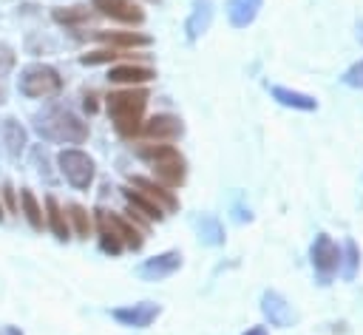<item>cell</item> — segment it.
Listing matches in <instances>:
<instances>
[{
	"label": "cell",
	"mask_w": 363,
	"mask_h": 335,
	"mask_svg": "<svg viewBox=\"0 0 363 335\" xmlns=\"http://www.w3.org/2000/svg\"><path fill=\"white\" fill-rule=\"evenodd\" d=\"M34 128H37V133L43 139H51V142L79 145V142L88 139V125L77 114L62 108V105H51L43 114H37L34 116Z\"/></svg>",
	"instance_id": "6da1fadb"
},
{
	"label": "cell",
	"mask_w": 363,
	"mask_h": 335,
	"mask_svg": "<svg viewBox=\"0 0 363 335\" xmlns=\"http://www.w3.org/2000/svg\"><path fill=\"white\" fill-rule=\"evenodd\" d=\"M145 105H147V91H142V88L113 91L108 97V114H111L113 128H116L119 136H133L139 131Z\"/></svg>",
	"instance_id": "7a4b0ae2"
},
{
	"label": "cell",
	"mask_w": 363,
	"mask_h": 335,
	"mask_svg": "<svg viewBox=\"0 0 363 335\" xmlns=\"http://www.w3.org/2000/svg\"><path fill=\"white\" fill-rule=\"evenodd\" d=\"M136 153L142 159H147L156 170V176L162 179L164 187H176L184 182V156L170 148V145H142L136 148Z\"/></svg>",
	"instance_id": "3957f363"
},
{
	"label": "cell",
	"mask_w": 363,
	"mask_h": 335,
	"mask_svg": "<svg viewBox=\"0 0 363 335\" xmlns=\"http://www.w3.org/2000/svg\"><path fill=\"white\" fill-rule=\"evenodd\" d=\"M60 88H62V77H60L51 65L37 62V65H28V68L20 74V94H26V97H34V99L51 97V94H57Z\"/></svg>",
	"instance_id": "277c9868"
},
{
	"label": "cell",
	"mask_w": 363,
	"mask_h": 335,
	"mask_svg": "<svg viewBox=\"0 0 363 335\" xmlns=\"http://www.w3.org/2000/svg\"><path fill=\"white\" fill-rule=\"evenodd\" d=\"M57 162H60L62 176H65L77 190H88V187H91V182H94V159H91L88 153H82V150H77V148H65V150H60Z\"/></svg>",
	"instance_id": "5b68a950"
},
{
	"label": "cell",
	"mask_w": 363,
	"mask_h": 335,
	"mask_svg": "<svg viewBox=\"0 0 363 335\" xmlns=\"http://www.w3.org/2000/svg\"><path fill=\"white\" fill-rule=\"evenodd\" d=\"M309 256H312V267H315V273H318V281H320V284H329L332 275H335L337 267H340V247L332 241V236L318 233L315 241H312Z\"/></svg>",
	"instance_id": "8992f818"
},
{
	"label": "cell",
	"mask_w": 363,
	"mask_h": 335,
	"mask_svg": "<svg viewBox=\"0 0 363 335\" xmlns=\"http://www.w3.org/2000/svg\"><path fill=\"white\" fill-rule=\"evenodd\" d=\"M94 9L111 20L128 23V26H139L145 20V11L133 3V0H94Z\"/></svg>",
	"instance_id": "52a82bcc"
},
{
	"label": "cell",
	"mask_w": 363,
	"mask_h": 335,
	"mask_svg": "<svg viewBox=\"0 0 363 335\" xmlns=\"http://www.w3.org/2000/svg\"><path fill=\"white\" fill-rule=\"evenodd\" d=\"M179 267H182V253H179V250H167V253H162V256L147 258V261L139 267V275H142L145 281H162V278L173 275Z\"/></svg>",
	"instance_id": "ba28073f"
},
{
	"label": "cell",
	"mask_w": 363,
	"mask_h": 335,
	"mask_svg": "<svg viewBox=\"0 0 363 335\" xmlns=\"http://www.w3.org/2000/svg\"><path fill=\"white\" fill-rule=\"evenodd\" d=\"M261 312H264V318L272 326H292V321H295V312L286 304V298L278 295V292H272V290H267L261 295Z\"/></svg>",
	"instance_id": "9c48e42d"
},
{
	"label": "cell",
	"mask_w": 363,
	"mask_h": 335,
	"mask_svg": "<svg viewBox=\"0 0 363 335\" xmlns=\"http://www.w3.org/2000/svg\"><path fill=\"white\" fill-rule=\"evenodd\" d=\"M159 315V304H150V301H142V304H130V307H116L113 309V318L125 326H150Z\"/></svg>",
	"instance_id": "30bf717a"
},
{
	"label": "cell",
	"mask_w": 363,
	"mask_h": 335,
	"mask_svg": "<svg viewBox=\"0 0 363 335\" xmlns=\"http://www.w3.org/2000/svg\"><path fill=\"white\" fill-rule=\"evenodd\" d=\"M145 136H150V139H179L182 133H184V125H182V119L179 116H173V114H156V116H150L147 122H145Z\"/></svg>",
	"instance_id": "8fae6325"
},
{
	"label": "cell",
	"mask_w": 363,
	"mask_h": 335,
	"mask_svg": "<svg viewBox=\"0 0 363 335\" xmlns=\"http://www.w3.org/2000/svg\"><path fill=\"white\" fill-rule=\"evenodd\" d=\"M96 213L102 216V221L111 227V233H113L122 244H128L130 250H139V247H142L145 238H142V233H139L128 219H122V216H116V213H105V210H96Z\"/></svg>",
	"instance_id": "7c38bea8"
},
{
	"label": "cell",
	"mask_w": 363,
	"mask_h": 335,
	"mask_svg": "<svg viewBox=\"0 0 363 335\" xmlns=\"http://www.w3.org/2000/svg\"><path fill=\"white\" fill-rule=\"evenodd\" d=\"M130 182H133V187H139L145 196H150L162 210H176V207H179L176 196H173L164 185H159V182H153V179H147V176H130Z\"/></svg>",
	"instance_id": "4fadbf2b"
},
{
	"label": "cell",
	"mask_w": 363,
	"mask_h": 335,
	"mask_svg": "<svg viewBox=\"0 0 363 335\" xmlns=\"http://www.w3.org/2000/svg\"><path fill=\"white\" fill-rule=\"evenodd\" d=\"M210 20H213V3H210V0H196L190 17H187V23H184L187 37H190V40L201 37V34L210 28Z\"/></svg>",
	"instance_id": "5bb4252c"
},
{
	"label": "cell",
	"mask_w": 363,
	"mask_h": 335,
	"mask_svg": "<svg viewBox=\"0 0 363 335\" xmlns=\"http://www.w3.org/2000/svg\"><path fill=\"white\" fill-rule=\"evenodd\" d=\"M261 3L264 0H227V17L235 28H247L258 11H261Z\"/></svg>",
	"instance_id": "9a60e30c"
},
{
	"label": "cell",
	"mask_w": 363,
	"mask_h": 335,
	"mask_svg": "<svg viewBox=\"0 0 363 335\" xmlns=\"http://www.w3.org/2000/svg\"><path fill=\"white\" fill-rule=\"evenodd\" d=\"M269 94H272V99H278L281 105L295 108V111H315L318 108V99L315 97L301 94V91H292V88H284V85H272Z\"/></svg>",
	"instance_id": "2e32d148"
},
{
	"label": "cell",
	"mask_w": 363,
	"mask_h": 335,
	"mask_svg": "<svg viewBox=\"0 0 363 335\" xmlns=\"http://www.w3.org/2000/svg\"><path fill=\"white\" fill-rule=\"evenodd\" d=\"M94 37L102 40V43H111V45H122V48L150 45V37L147 34H136V31H96Z\"/></svg>",
	"instance_id": "e0dca14e"
},
{
	"label": "cell",
	"mask_w": 363,
	"mask_h": 335,
	"mask_svg": "<svg viewBox=\"0 0 363 335\" xmlns=\"http://www.w3.org/2000/svg\"><path fill=\"white\" fill-rule=\"evenodd\" d=\"M125 193V199H128V204L133 207V210H139L145 219H150V221H159L164 213H162V207L150 199V196H145L142 190H122Z\"/></svg>",
	"instance_id": "ac0fdd59"
},
{
	"label": "cell",
	"mask_w": 363,
	"mask_h": 335,
	"mask_svg": "<svg viewBox=\"0 0 363 335\" xmlns=\"http://www.w3.org/2000/svg\"><path fill=\"white\" fill-rule=\"evenodd\" d=\"M111 82H147V79H153V71L150 68H145V65H116V68H111Z\"/></svg>",
	"instance_id": "d6986e66"
},
{
	"label": "cell",
	"mask_w": 363,
	"mask_h": 335,
	"mask_svg": "<svg viewBox=\"0 0 363 335\" xmlns=\"http://www.w3.org/2000/svg\"><path fill=\"white\" fill-rule=\"evenodd\" d=\"M3 142H6V150L11 156H20L23 148H26V131L17 119H6L3 122Z\"/></svg>",
	"instance_id": "ffe728a7"
},
{
	"label": "cell",
	"mask_w": 363,
	"mask_h": 335,
	"mask_svg": "<svg viewBox=\"0 0 363 335\" xmlns=\"http://www.w3.org/2000/svg\"><path fill=\"white\" fill-rule=\"evenodd\" d=\"M45 210H48V227H51V233H54L60 241H68V219H65V213L60 210V204H57L54 196L45 199Z\"/></svg>",
	"instance_id": "44dd1931"
},
{
	"label": "cell",
	"mask_w": 363,
	"mask_h": 335,
	"mask_svg": "<svg viewBox=\"0 0 363 335\" xmlns=\"http://www.w3.org/2000/svg\"><path fill=\"white\" fill-rule=\"evenodd\" d=\"M199 236H201V241H207V244H224V227H221V221L216 219V216H201L199 221Z\"/></svg>",
	"instance_id": "7402d4cb"
},
{
	"label": "cell",
	"mask_w": 363,
	"mask_h": 335,
	"mask_svg": "<svg viewBox=\"0 0 363 335\" xmlns=\"http://www.w3.org/2000/svg\"><path fill=\"white\" fill-rule=\"evenodd\" d=\"M20 202H23V213H26L28 224H31L34 230H43V210H40V204H37V196H34L28 187H23V190H20Z\"/></svg>",
	"instance_id": "603a6c76"
},
{
	"label": "cell",
	"mask_w": 363,
	"mask_h": 335,
	"mask_svg": "<svg viewBox=\"0 0 363 335\" xmlns=\"http://www.w3.org/2000/svg\"><path fill=\"white\" fill-rule=\"evenodd\" d=\"M340 264H343V278L346 281H352L354 275H357V267H360V250H357V244L349 238L346 244H343V250H340Z\"/></svg>",
	"instance_id": "cb8c5ba5"
},
{
	"label": "cell",
	"mask_w": 363,
	"mask_h": 335,
	"mask_svg": "<svg viewBox=\"0 0 363 335\" xmlns=\"http://www.w3.org/2000/svg\"><path fill=\"white\" fill-rule=\"evenodd\" d=\"M51 17H54L57 23H65V26H77V23H88L91 11H88L85 6H71V9H54V11H51Z\"/></svg>",
	"instance_id": "d4e9b609"
},
{
	"label": "cell",
	"mask_w": 363,
	"mask_h": 335,
	"mask_svg": "<svg viewBox=\"0 0 363 335\" xmlns=\"http://www.w3.org/2000/svg\"><path fill=\"white\" fill-rule=\"evenodd\" d=\"M68 219L74 221V230L79 238H88L91 233V219H88V210L79 207V204H68Z\"/></svg>",
	"instance_id": "484cf974"
},
{
	"label": "cell",
	"mask_w": 363,
	"mask_h": 335,
	"mask_svg": "<svg viewBox=\"0 0 363 335\" xmlns=\"http://www.w3.org/2000/svg\"><path fill=\"white\" fill-rule=\"evenodd\" d=\"M96 224H99V244H102V250H105V253H111V256H116V253L122 250V241L111 233V227L102 221V216H99V213H96Z\"/></svg>",
	"instance_id": "4316f807"
},
{
	"label": "cell",
	"mask_w": 363,
	"mask_h": 335,
	"mask_svg": "<svg viewBox=\"0 0 363 335\" xmlns=\"http://www.w3.org/2000/svg\"><path fill=\"white\" fill-rule=\"evenodd\" d=\"M119 54L116 51H91V54H82L79 62L82 65H99V62H113Z\"/></svg>",
	"instance_id": "83f0119b"
},
{
	"label": "cell",
	"mask_w": 363,
	"mask_h": 335,
	"mask_svg": "<svg viewBox=\"0 0 363 335\" xmlns=\"http://www.w3.org/2000/svg\"><path fill=\"white\" fill-rule=\"evenodd\" d=\"M343 82H346V85H352V88H363V60H360V62H354V65L343 74Z\"/></svg>",
	"instance_id": "f1b7e54d"
},
{
	"label": "cell",
	"mask_w": 363,
	"mask_h": 335,
	"mask_svg": "<svg viewBox=\"0 0 363 335\" xmlns=\"http://www.w3.org/2000/svg\"><path fill=\"white\" fill-rule=\"evenodd\" d=\"M11 65H14V51H11L6 43H0V74L9 71Z\"/></svg>",
	"instance_id": "f546056e"
},
{
	"label": "cell",
	"mask_w": 363,
	"mask_h": 335,
	"mask_svg": "<svg viewBox=\"0 0 363 335\" xmlns=\"http://www.w3.org/2000/svg\"><path fill=\"white\" fill-rule=\"evenodd\" d=\"M3 190H6V202H9V207H11V210H14V190H11V187H9V185H6V187H3Z\"/></svg>",
	"instance_id": "4dcf8cb0"
},
{
	"label": "cell",
	"mask_w": 363,
	"mask_h": 335,
	"mask_svg": "<svg viewBox=\"0 0 363 335\" xmlns=\"http://www.w3.org/2000/svg\"><path fill=\"white\" fill-rule=\"evenodd\" d=\"M244 335H267V329H264V326H252V329H247Z\"/></svg>",
	"instance_id": "1f68e13d"
},
{
	"label": "cell",
	"mask_w": 363,
	"mask_h": 335,
	"mask_svg": "<svg viewBox=\"0 0 363 335\" xmlns=\"http://www.w3.org/2000/svg\"><path fill=\"white\" fill-rule=\"evenodd\" d=\"M357 37H360V43H363V23L357 26Z\"/></svg>",
	"instance_id": "d6a6232c"
},
{
	"label": "cell",
	"mask_w": 363,
	"mask_h": 335,
	"mask_svg": "<svg viewBox=\"0 0 363 335\" xmlns=\"http://www.w3.org/2000/svg\"><path fill=\"white\" fill-rule=\"evenodd\" d=\"M0 102H3V88H0Z\"/></svg>",
	"instance_id": "836d02e7"
},
{
	"label": "cell",
	"mask_w": 363,
	"mask_h": 335,
	"mask_svg": "<svg viewBox=\"0 0 363 335\" xmlns=\"http://www.w3.org/2000/svg\"><path fill=\"white\" fill-rule=\"evenodd\" d=\"M0 216H3V213H0Z\"/></svg>",
	"instance_id": "e575fe53"
}]
</instances>
